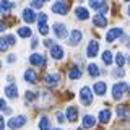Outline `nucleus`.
I'll return each mask as SVG.
<instances>
[{"mask_svg":"<svg viewBox=\"0 0 130 130\" xmlns=\"http://www.w3.org/2000/svg\"><path fill=\"white\" fill-rule=\"evenodd\" d=\"M39 32H41L42 36H47L49 28H47V24H46V23H39Z\"/></svg>","mask_w":130,"mask_h":130,"instance_id":"nucleus-30","label":"nucleus"},{"mask_svg":"<svg viewBox=\"0 0 130 130\" xmlns=\"http://www.w3.org/2000/svg\"><path fill=\"white\" fill-rule=\"evenodd\" d=\"M57 119H59V122H63V120H65L63 114H62V112H57Z\"/></svg>","mask_w":130,"mask_h":130,"instance_id":"nucleus-40","label":"nucleus"},{"mask_svg":"<svg viewBox=\"0 0 130 130\" xmlns=\"http://www.w3.org/2000/svg\"><path fill=\"white\" fill-rule=\"evenodd\" d=\"M103 62L106 63V65H109V63H112V54L109 51H106V52H103Z\"/></svg>","mask_w":130,"mask_h":130,"instance_id":"nucleus-27","label":"nucleus"},{"mask_svg":"<svg viewBox=\"0 0 130 130\" xmlns=\"http://www.w3.org/2000/svg\"><path fill=\"white\" fill-rule=\"evenodd\" d=\"M127 93H128V96H130V86H127Z\"/></svg>","mask_w":130,"mask_h":130,"instance_id":"nucleus-45","label":"nucleus"},{"mask_svg":"<svg viewBox=\"0 0 130 130\" xmlns=\"http://www.w3.org/2000/svg\"><path fill=\"white\" fill-rule=\"evenodd\" d=\"M117 116L119 117H127L128 116V111H127V107H125V106H117Z\"/></svg>","mask_w":130,"mask_h":130,"instance_id":"nucleus-26","label":"nucleus"},{"mask_svg":"<svg viewBox=\"0 0 130 130\" xmlns=\"http://www.w3.org/2000/svg\"><path fill=\"white\" fill-rule=\"evenodd\" d=\"M51 55L54 57L55 60H62L63 59V49L60 46H52L51 47Z\"/></svg>","mask_w":130,"mask_h":130,"instance_id":"nucleus-8","label":"nucleus"},{"mask_svg":"<svg viewBox=\"0 0 130 130\" xmlns=\"http://www.w3.org/2000/svg\"><path fill=\"white\" fill-rule=\"evenodd\" d=\"M5 41H7V44H8V46H15V44H16V39H15V36H11V34L5 36Z\"/></svg>","mask_w":130,"mask_h":130,"instance_id":"nucleus-31","label":"nucleus"},{"mask_svg":"<svg viewBox=\"0 0 130 130\" xmlns=\"http://www.w3.org/2000/svg\"><path fill=\"white\" fill-rule=\"evenodd\" d=\"M96 125V119L93 116H89V114H86V116L83 117V127L85 128H93Z\"/></svg>","mask_w":130,"mask_h":130,"instance_id":"nucleus-13","label":"nucleus"},{"mask_svg":"<svg viewBox=\"0 0 130 130\" xmlns=\"http://www.w3.org/2000/svg\"><path fill=\"white\" fill-rule=\"evenodd\" d=\"M114 76H119V78H122V76H125V72L122 70V68H117V70H114Z\"/></svg>","mask_w":130,"mask_h":130,"instance_id":"nucleus-34","label":"nucleus"},{"mask_svg":"<svg viewBox=\"0 0 130 130\" xmlns=\"http://www.w3.org/2000/svg\"><path fill=\"white\" fill-rule=\"evenodd\" d=\"M31 34H32V31L29 26H23L18 29V36H21V38H31Z\"/></svg>","mask_w":130,"mask_h":130,"instance_id":"nucleus-22","label":"nucleus"},{"mask_svg":"<svg viewBox=\"0 0 130 130\" xmlns=\"http://www.w3.org/2000/svg\"><path fill=\"white\" fill-rule=\"evenodd\" d=\"M52 11H54V13H59V15H67V11H68L67 2H63V0H57V2H54Z\"/></svg>","mask_w":130,"mask_h":130,"instance_id":"nucleus-4","label":"nucleus"},{"mask_svg":"<svg viewBox=\"0 0 130 130\" xmlns=\"http://www.w3.org/2000/svg\"><path fill=\"white\" fill-rule=\"evenodd\" d=\"M38 98V93H32V91H26V101L28 103H32V101Z\"/></svg>","mask_w":130,"mask_h":130,"instance_id":"nucleus-29","label":"nucleus"},{"mask_svg":"<svg viewBox=\"0 0 130 130\" xmlns=\"http://www.w3.org/2000/svg\"><path fill=\"white\" fill-rule=\"evenodd\" d=\"M125 2H130V0H125Z\"/></svg>","mask_w":130,"mask_h":130,"instance_id":"nucleus-48","label":"nucleus"},{"mask_svg":"<svg viewBox=\"0 0 130 130\" xmlns=\"http://www.w3.org/2000/svg\"><path fill=\"white\" fill-rule=\"evenodd\" d=\"M39 128L41 130H49V128H51V122H49V119L46 116H42L39 119Z\"/></svg>","mask_w":130,"mask_h":130,"instance_id":"nucleus-24","label":"nucleus"},{"mask_svg":"<svg viewBox=\"0 0 130 130\" xmlns=\"http://www.w3.org/2000/svg\"><path fill=\"white\" fill-rule=\"evenodd\" d=\"M55 130H60V128H55Z\"/></svg>","mask_w":130,"mask_h":130,"instance_id":"nucleus-50","label":"nucleus"},{"mask_svg":"<svg viewBox=\"0 0 130 130\" xmlns=\"http://www.w3.org/2000/svg\"><path fill=\"white\" fill-rule=\"evenodd\" d=\"M0 67H2V62H0Z\"/></svg>","mask_w":130,"mask_h":130,"instance_id":"nucleus-49","label":"nucleus"},{"mask_svg":"<svg viewBox=\"0 0 130 130\" xmlns=\"http://www.w3.org/2000/svg\"><path fill=\"white\" fill-rule=\"evenodd\" d=\"M8 49V44L5 39H0V51H7Z\"/></svg>","mask_w":130,"mask_h":130,"instance_id":"nucleus-35","label":"nucleus"},{"mask_svg":"<svg viewBox=\"0 0 130 130\" xmlns=\"http://www.w3.org/2000/svg\"><path fill=\"white\" fill-rule=\"evenodd\" d=\"M127 13H128V16H130V7H128V8H127Z\"/></svg>","mask_w":130,"mask_h":130,"instance_id":"nucleus-46","label":"nucleus"},{"mask_svg":"<svg viewBox=\"0 0 130 130\" xmlns=\"http://www.w3.org/2000/svg\"><path fill=\"white\" fill-rule=\"evenodd\" d=\"M80 2H83V0H80Z\"/></svg>","mask_w":130,"mask_h":130,"instance_id":"nucleus-51","label":"nucleus"},{"mask_svg":"<svg viewBox=\"0 0 130 130\" xmlns=\"http://www.w3.org/2000/svg\"><path fill=\"white\" fill-rule=\"evenodd\" d=\"M125 89H127V85H125V83L114 85V88H112V98H114V101H120V98H122V94H124Z\"/></svg>","mask_w":130,"mask_h":130,"instance_id":"nucleus-5","label":"nucleus"},{"mask_svg":"<svg viewBox=\"0 0 130 130\" xmlns=\"http://www.w3.org/2000/svg\"><path fill=\"white\" fill-rule=\"evenodd\" d=\"M76 16H78L80 20H88L89 13H88V10L85 7H78V8H76Z\"/></svg>","mask_w":130,"mask_h":130,"instance_id":"nucleus-21","label":"nucleus"},{"mask_svg":"<svg viewBox=\"0 0 130 130\" xmlns=\"http://www.w3.org/2000/svg\"><path fill=\"white\" fill-rule=\"evenodd\" d=\"M122 34H124V31H122L120 28H112V29H109L107 34H106V41H107V42H112V41H116L117 38H120Z\"/></svg>","mask_w":130,"mask_h":130,"instance_id":"nucleus-6","label":"nucleus"},{"mask_svg":"<svg viewBox=\"0 0 130 130\" xmlns=\"http://www.w3.org/2000/svg\"><path fill=\"white\" fill-rule=\"evenodd\" d=\"M5 28H7V26H5L2 21H0V31H5Z\"/></svg>","mask_w":130,"mask_h":130,"instance_id":"nucleus-43","label":"nucleus"},{"mask_svg":"<svg viewBox=\"0 0 130 130\" xmlns=\"http://www.w3.org/2000/svg\"><path fill=\"white\" fill-rule=\"evenodd\" d=\"M111 120V111L109 109H104V111L99 112V122L101 124H107Z\"/></svg>","mask_w":130,"mask_h":130,"instance_id":"nucleus-20","label":"nucleus"},{"mask_svg":"<svg viewBox=\"0 0 130 130\" xmlns=\"http://www.w3.org/2000/svg\"><path fill=\"white\" fill-rule=\"evenodd\" d=\"M93 24L98 28H104L106 24H107V21H106V16L104 15H96L94 18H93Z\"/></svg>","mask_w":130,"mask_h":130,"instance_id":"nucleus-15","label":"nucleus"},{"mask_svg":"<svg viewBox=\"0 0 130 130\" xmlns=\"http://www.w3.org/2000/svg\"><path fill=\"white\" fill-rule=\"evenodd\" d=\"M46 83L49 86H57V85H59V75H55V73L46 75Z\"/></svg>","mask_w":130,"mask_h":130,"instance_id":"nucleus-17","label":"nucleus"},{"mask_svg":"<svg viewBox=\"0 0 130 130\" xmlns=\"http://www.w3.org/2000/svg\"><path fill=\"white\" fill-rule=\"evenodd\" d=\"M24 80L29 81V83H36V81H38L36 72H32V70H26V73H24Z\"/></svg>","mask_w":130,"mask_h":130,"instance_id":"nucleus-23","label":"nucleus"},{"mask_svg":"<svg viewBox=\"0 0 130 130\" xmlns=\"http://www.w3.org/2000/svg\"><path fill=\"white\" fill-rule=\"evenodd\" d=\"M42 2H49V0H42Z\"/></svg>","mask_w":130,"mask_h":130,"instance_id":"nucleus-47","label":"nucleus"},{"mask_svg":"<svg viewBox=\"0 0 130 130\" xmlns=\"http://www.w3.org/2000/svg\"><path fill=\"white\" fill-rule=\"evenodd\" d=\"M98 49H99V46H98V42H96V41H91V42L88 44L86 55H88V57H96V55H98Z\"/></svg>","mask_w":130,"mask_h":130,"instance_id":"nucleus-9","label":"nucleus"},{"mask_svg":"<svg viewBox=\"0 0 130 130\" xmlns=\"http://www.w3.org/2000/svg\"><path fill=\"white\" fill-rule=\"evenodd\" d=\"M29 62L32 63V65H38V67H44V57L41 55V54H32L31 57H29Z\"/></svg>","mask_w":130,"mask_h":130,"instance_id":"nucleus-11","label":"nucleus"},{"mask_svg":"<svg viewBox=\"0 0 130 130\" xmlns=\"http://www.w3.org/2000/svg\"><path fill=\"white\" fill-rule=\"evenodd\" d=\"M23 20L26 23H32L36 20V15H34V11L31 10V8H26V10H23Z\"/></svg>","mask_w":130,"mask_h":130,"instance_id":"nucleus-14","label":"nucleus"},{"mask_svg":"<svg viewBox=\"0 0 130 130\" xmlns=\"http://www.w3.org/2000/svg\"><path fill=\"white\" fill-rule=\"evenodd\" d=\"M116 63H117V67H119V68H122V65L125 63V57H124V54H120V52H119V54L116 55Z\"/></svg>","mask_w":130,"mask_h":130,"instance_id":"nucleus-28","label":"nucleus"},{"mask_svg":"<svg viewBox=\"0 0 130 130\" xmlns=\"http://www.w3.org/2000/svg\"><path fill=\"white\" fill-rule=\"evenodd\" d=\"M107 8H109V5L107 3H101V8H99V15H104V13H107Z\"/></svg>","mask_w":130,"mask_h":130,"instance_id":"nucleus-32","label":"nucleus"},{"mask_svg":"<svg viewBox=\"0 0 130 130\" xmlns=\"http://www.w3.org/2000/svg\"><path fill=\"white\" fill-rule=\"evenodd\" d=\"M5 93H7L8 98L16 99V98H18V86H16V85H8V86L5 88Z\"/></svg>","mask_w":130,"mask_h":130,"instance_id":"nucleus-10","label":"nucleus"},{"mask_svg":"<svg viewBox=\"0 0 130 130\" xmlns=\"http://www.w3.org/2000/svg\"><path fill=\"white\" fill-rule=\"evenodd\" d=\"M65 114H67V120H70V122H76V119H78V109H76V106H68Z\"/></svg>","mask_w":130,"mask_h":130,"instance_id":"nucleus-7","label":"nucleus"},{"mask_svg":"<svg viewBox=\"0 0 130 130\" xmlns=\"http://www.w3.org/2000/svg\"><path fill=\"white\" fill-rule=\"evenodd\" d=\"M31 46H32V49H36V46H38V39H32V42H31Z\"/></svg>","mask_w":130,"mask_h":130,"instance_id":"nucleus-41","label":"nucleus"},{"mask_svg":"<svg viewBox=\"0 0 130 130\" xmlns=\"http://www.w3.org/2000/svg\"><path fill=\"white\" fill-rule=\"evenodd\" d=\"M46 46H51V47H52V41H51V39H47V41H46Z\"/></svg>","mask_w":130,"mask_h":130,"instance_id":"nucleus-44","label":"nucleus"},{"mask_svg":"<svg viewBox=\"0 0 130 130\" xmlns=\"http://www.w3.org/2000/svg\"><path fill=\"white\" fill-rule=\"evenodd\" d=\"M81 38H83L81 31H78V29L72 31V36H70V44H72V46H76V44H78L80 41H81Z\"/></svg>","mask_w":130,"mask_h":130,"instance_id":"nucleus-16","label":"nucleus"},{"mask_svg":"<svg viewBox=\"0 0 130 130\" xmlns=\"http://www.w3.org/2000/svg\"><path fill=\"white\" fill-rule=\"evenodd\" d=\"M106 89H107V86H106V83H103V81H98V83L94 85V93L99 94V96L106 94Z\"/></svg>","mask_w":130,"mask_h":130,"instance_id":"nucleus-19","label":"nucleus"},{"mask_svg":"<svg viewBox=\"0 0 130 130\" xmlns=\"http://www.w3.org/2000/svg\"><path fill=\"white\" fill-rule=\"evenodd\" d=\"M15 8V3L10 2V0H0V11H3V13H7V11L13 10Z\"/></svg>","mask_w":130,"mask_h":130,"instance_id":"nucleus-12","label":"nucleus"},{"mask_svg":"<svg viewBox=\"0 0 130 130\" xmlns=\"http://www.w3.org/2000/svg\"><path fill=\"white\" fill-rule=\"evenodd\" d=\"M89 7L94 8V10H98V8H101V3L98 2V0H89Z\"/></svg>","mask_w":130,"mask_h":130,"instance_id":"nucleus-33","label":"nucleus"},{"mask_svg":"<svg viewBox=\"0 0 130 130\" xmlns=\"http://www.w3.org/2000/svg\"><path fill=\"white\" fill-rule=\"evenodd\" d=\"M0 109H7V103H5V99H2V98H0Z\"/></svg>","mask_w":130,"mask_h":130,"instance_id":"nucleus-39","label":"nucleus"},{"mask_svg":"<svg viewBox=\"0 0 130 130\" xmlns=\"http://www.w3.org/2000/svg\"><path fill=\"white\" fill-rule=\"evenodd\" d=\"M80 101L83 106H89L93 103V91L88 86H83L80 89Z\"/></svg>","mask_w":130,"mask_h":130,"instance_id":"nucleus-1","label":"nucleus"},{"mask_svg":"<svg viewBox=\"0 0 130 130\" xmlns=\"http://www.w3.org/2000/svg\"><path fill=\"white\" fill-rule=\"evenodd\" d=\"M68 76H70L72 80H78L81 76V68L78 67V65H75V67L70 68V72H68Z\"/></svg>","mask_w":130,"mask_h":130,"instance_id":"nucleus-18","label":"nucleus"},{"mask_svg":"<svg viewBox=\"0 0 130 130\" xmlns=\"http://www.w3.org/2000/svg\"><path fill=\"white\" fill-rule=\"evenodd\" d=\"M0 130H5V120H3L2 116H0Z\"/></svg>","mask_w":130,"mask_h":130,"instance_id":"nucleus-38","label":"nucleus"},{"mask_svg":"<svg viewBox=\"0 0 130 130\" xmlns=\"http://www.w3.org/2000/svg\"><path fill=\"white\" fill-rule=\"evenodd\" d=\"M47 21V15L46 13H41L39 15V23H46Z\"/></svg>","mask_w":130,"mask_h":130,"instance_id":"nucleus-36","label":"nucleus"},{"mask_svg":"<svg viewBox=\"0 0 130 130\" xmlns=\"http://www.w3.org/2000/svg\"><path fill=\"white\" fill-rule=\"evenodd\" d=\"M42 0H32V5H34V7H38V8H41V7H42Z\"/></svg>","mask_w":130,"mask_h":130,"instance_id":"nucleus-37","label":"nucleus"},{"mask_svg":"<svg viewBox=\"0 0 130 130\" xmlns=\"http://www.w3.org/2000/svg\"><path fill=\"white\" fill-rule=\"evenodd\" d=\"M88 72H89L91 76H99V68H98V65H94V63L88 65Z\"/></svg>","mask_w":130,"mask_h":130,"instance_id":"nucleus-25","label":"nucleus"},{"mask_svg":"<svg viewBox=\"0 0 130 130\" xmlns=\"http://www.w3.org/2000/svg\"><path fill=\"white\" fill-rule=\"evenodd\" d=\"M13 60H16V57H15V55H8V62L11 63V62H13Z\"/></svg>","mask_w":130,"mask_h":130,"instance_id":"nucleus-42","label":"nucleus"},{"mask_svg":"<svg viewBox=\"0 0 130 130\" xmlns=\"http://www.w3.org/2000/svg\"><path fill=\"white\" fill-rule=\"evenodd\" d=\"M52 31H54V34H55L59 39H65V38L68 36V29H67V26H65L63 23H54Z\"/></svg>","mask_w":130,"mask_h":130,"instance_id":"nucleus-3","label":"nucleus"},{"mask_svg":"<svg viewBox=\"0 0 130 130\" xmlns=\"http://www.w3.org/2000/svg\"><path fill=\"white\" fill-rule=\"evenodd\" d=\"M28 122V117L26 116H15V117H11L10 120H8V127L10 128H21L24 124Z\"/></svg>","mask_w":130,"mask_h":130,"instance_id":"nucleus-2","label":"nucleus"}]
</instances>
